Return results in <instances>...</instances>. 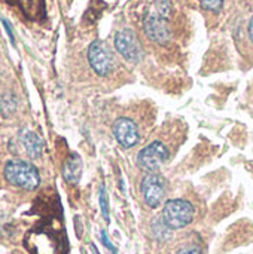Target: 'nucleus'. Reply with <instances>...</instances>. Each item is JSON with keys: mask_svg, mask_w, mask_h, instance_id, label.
Masks as SVG:
<instances>
[{"mask_svg": "<svg viewBox=\"0 0 253 254\" xmlns=\"http://www.w3.org/2000/svg\"><path fill=\"white\" fill-rule=\"evenodd\" d=\"M3 174L10 185L24 190H34L40 185V176L37 168L25 161H9L4 167Z\"/></svg>", "mask_w": 253, "mask_h": 254, "instance_id": "nucleus-1", "label": "nucleus"}, {"mask_svg": "<svg viewBox=\"0 0 253 254\" xmlns=\"http://www.w3.org/2000/svg\"><path fill=\"white\" fill-rule=\"evenodd\" d=\"M194 214L195 208L191 202L185 199H169L164 204L163 220L171 231H177L191 225Z\"/></svg>", "mask_w": 253, "mask_h": 254, "instance_id": "nucleus-2", "label": "nucleus"}, {"mask_svg": "<svg viewBox=\"0 0 253 254\" xmlns=\"http://www.w3.org/2000/svg\"><path fill=\"white\" fill-rule=\"evenodd\" d=\"M170 150L163 141H152L145 146L137 155V165L146 173H158L160 168L169 161Z\"/></svg>", "mask_w": 253, "mask_h": 254, "instance_id": "nucleus-3", "label": "nucleus"}, {"mask_svg": "<svg viewBox=\"0 0 253 254\" xmlns=\"http://www.w3.org/2000/svg\"><path fill=\"white\" fill-rule=\"evenodd\" d=\"M140 190L146 205L151 208H158L164 202L167 182L160 173H148V176H145L140 183Z\"/></svg>", "mask_w": 253, "mask_h": 254, "instance_id": "nucleus-4", "label": "nucleus"}, {"mask_svg": "<svg viewBox=\"0 0 253 254\" xmlns=\"http://www.w3.org/2000/svg\"><path fill=\"white\" fill-rule=\"evenodd\" d=\"M88 61L98 76H107L109 73H112L115 67V58L107 45L101 40H94L89 45Z\"/></svg>", "mask_w": 253, "mask_h": 254, "instance_id": "nucleus-5", "label": "nucleus"}, {"mask_svg": "<svg viewBox=\"0 0 253 254\" xmlns=\"http://www.w3.org/2000/svg\"><path fill=\"white\" fill-rule=\"evenodd\" d=\"M116 51L130 63H139L143 58V49L136 33L130 28L119 30L115 36Z\"/></svg>", "mask_w": 253, "mask_h": 254, "instance_id": "nucleus-6", "label": "nucleus"}, {"mask_svg": "<svg viewBox=\"0 0 253 254\" xmlns=\"http://www.w3.org/2000/svg\"><path fill=\"white\" fill-rule=\"evenodd\" d=\"M143 30L146 36L158 45H167L171 39V30L167 24V18L161 16L154 9H151L145 16Z\"/></svg>", "mask_w": 253, "mask_h": 254, "instance_id": "nucleus-7", "label": "nucleus"}, {"mask_svg": "<svg viewBox=\"0 0 253 254\" xmlns=\"http://www.w3.org/2000/svg\"><path fill=\"white\" fill-rule=\"evenodd\" d=\"M112 132L124 149H131L140 141V131L137 124L130 118H118L112 125Z\"/></svg>", "mask_w": 253, "mask_h": 254, "instance_id": "nucleus-8", "label": "nucleus"}, {"mask_svg": "<svg viewBox=\"0 0 253 254\" xmlns=\"http://www.w3.org/2000/svg\"><path fill=\"white\" fill-rule=\"evenodd\" d=\"M19 140L25 149V152L28 153L30 158H39L43 153L45 149V141L42 140L40 135H37L34 131L28 129V128H22L19 132Z\"/></svg>", "mask_w": 253, "mask_h": 254, "instance_id": "nucleus-9", "label": "nucleus"}, {"mask_svg": "<svg viewBox=\"0 0 253 254\" xmlns=\"http://www.w3.org/2000/svg\"><path fill=\"white\" fill-rule=\"evenodd\" d=\"M82 176V159L79 155L73 153L70 158L66 161L63 167V177L67 183L70 185H78Z\"/></svg>", "mask_w": 253, "mask_h": 254, "instance_id": "nucleus-10", "label": "nucleus"}, {"mask_svg": "<svg viewBox=\"0 0 253 254\" xmlns=\"http://www.w3.org/2000/svg\"><path fill=\"white\" fill-rule=\"evenodd\" d=\"M170 228L164 223L163 217L161 219H154L152 222V234L155 237V240L158 241H166L170 240Z\"/></svg>", "mask_w": 253, "mask_h": 254, "instance_id": "nucleus-11", "label": "nucleus"}, {"mask_svg": "<svg viewBox=\"0 0 253 254\" xmlns=\"http://www.w3.org/2000/svg\"><path fill=\"white\" fill-rule=\"evenodd\" d=\"M98 202H100V208H101V214L106 220V223L110 222V210H109V195L106 192V188L101 186L100 192H98Z\"/></svg>", "mask_w": 253, "mask_h": 254, "instance_id": "nucleus-12", "label": "nucleus"}, {"mask_svg": "<svg viewBox=\"0 0 253 254\" xmlns=\"http://www.w3.org/2000/svg\"><path fill=\"white\" fill-rule=\"evenodd\" d=\"M152 9L160 13L164 18H169V15L171 13V1L170 0H154Z\"/></svg>", "mask_w": 253, "mask_h": 254, "instance_id": "nucleus-13", "label": "nucleus"}, {"mask_svg": "<svg viewBox=\"0 0 253 254\" xmlns=\"http://www.w3.org/2000/svg\"><path fill=\"white\" fill-rule=\"evenodd\" d=\"M15 110H16V100H15V97H13V95L4 97V100H3V103H1V112H3L4 115H10V113L15 112Z\"/></svg>", "mask_w": 253, "mask_h": 254, "instance_id": "nucleus-14", "label": "nucleus"}, {"mask_svg": "<svg viewBox=\"0 0 253 254\" xmlns=\"http://www.w3.org/2000/svg\"><path fill=\"white\" fill-rule=\"evenodd\" d=\"M203 9L206 10H210V12H219L222 4H224V0H200Z\"/></svg>", "mask_w": 253, "mask_h": 254, "instance_id": "nucleus-15", "label": "nucleus"}, {"mask_svg": "<svg viewBox=\"0 0 253 254\" xmlns=\"http://www.w3.org/2000/svg\"><path fill=\"white\" fill-rule=\"evenodd\" d=\"M101 243L104 244V247H106V249H109V250H110V253L118 254V249L112 244V241L109 240V237H107V232H106V231H101Z\"/></svg>", "mask_w": 253, "mask_h": 254, "instance_id": "nucleus-16", "label": "nucleus"}, {"mask_svg": "<svg viewBox=\"0 0 253 254\" xmlns=\"http://www.w3.org/2000/svg\"><path fill=\"white\" fill-rule=\"evenodd\" d=\"M177 254H201V250L197 247H186V249H182Z\"/></svg>", "mask_w": 253, "mask_h": 254, "instance_id": "nucleus-17", "label": "nucleus"}, {"mask_svg": "<svg viewBox=\"0 0 253 254\" xmlns=\"http://www.w3.org/2000/svg\"><path fill=\"white\" fill-rule=\"evenodd\" d=\"M3 24H4V27H6V31L9 33V37H10L12 43H15V40H13V34H12V30H10V25H9V22L3 19Z\"/></svg>", "mask_w": 253, "mask_h": 254, "instance_id": "nucleus-18", "label": "nucleus"}, {"mask_svg": "<svg viewBox=\"0 0 253 254\" xmlns=\"http://www.w3.org/2000/svg\"><path fill=\"white\" fill-rule=\"evenodd\" d=\"M248 31H249V37H251V40H252V43H253V15H252V18H251V21H249Z\"/></svg>", "mask_w": 253, "mask_h": 254, "instance_id": "nucleus-19", "label": "nucleus"}, {"mask_svg": "<svg viewBox=\"0 0 253 254\" xmlns=\"http://www.w3.org/2000/svg\"><path fill=\"white\" fill-rule=\"evenodd\" d=\"M75 222H76V234H78V237L81 238L82 232H81V220H79V217H76V219H75Z\"/></svg>", "mask_w": 253, "mask_h": 254, "instance_id": "nucleus-20", "label": "nucleus"}, {"mask_svg": "<svg viewBox=\"0 0 253 254\" xmlns=\"http://www.w3.org/2000/svg\"><path fill=\"white\" fill-rule=\"evenodd\" d=\"M91 250H92V253L94 254H100L98 252H97V249H95V246H94V244H91Z\"/></svg>", "mask_w": 253, "mask_h": 254, "instance_id": "nucleus-21", "label": "nucleus"}]
</instances>
